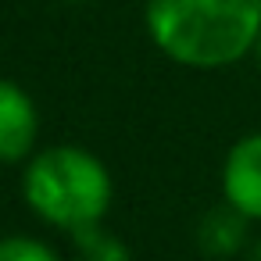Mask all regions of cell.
Instances as JSON below:
<instances>
[{
  "label": "cell",
  "instance_id": "10",
  "mask_svg": "<svg viewBox=\"0 0 261 261\" xmlns=\"http://www.w3.org/2000/svg\"><path fill=\"white\" fill-rule=\"evenodd\" d=\"M65 4H86V0H65Z\"/></svg>",
  "mask_w": 261,
  "mask_h": 261
},
{
  "label": "cell",
  "instance_id": "9",
  "mask_svg": "<svg viewBox=\"0 0 261 261\" xmlns=\"http://www.w3.org/2000/svg\"><path fill=\"white\" fill-rule=\"evenodd\" d=\"M250 261H261V243H254V250H250Z\"/></svg>",
  "mask_w": 261,
  "mask_h": 261
},
{
  "label": "cell",
  "instance_id": "5",
  "mask_svg": "<svg viewBox=\"0 0 261 261\" xmlns=\"http://www.w3.org/2000/svg\"><path fill=\"white\" fill-rule=\"evenodd\" d=\"M247 225H250V222L222 200L215 211L204 215V222H200V229H197V243H200V250L211 254V257H232V254H240L243 243H247Z\"/></svg>",
  "mask_w": 261,
  "mask_h": 261
},
{
  "label": "cell",
  "instance_id": "3",
  "mask_svg": "<svg viewBox=\"0 0 261 261\" xmlns=\"http://www.w3.org/2000/svg\"><path fill=\"white\" fill-rule=\"evenodd\" d=\"M222 200L247 222H261V129L229 147L222 161Z\"/></svg>",
  "mask_w": 261,
  "mask_h": 261
},
{
  "label": "cell",
  "instance_id": "8",
  "mask_svg": "<svg viewBox=\"0 0 261 261\" xmlns=\"http://www.w3.org/2000/svg\"><path fill=\"white\" fill-rule=\"evenodd\" d=\"M250 58L257 61V68H261V33H257V40H254V50H250Z\"/></svg>",
  "mask_w": 261,
  "mask_h": 261
},
{
  "label": "cell",
  "instance_id": "1",
  "mask_svg": "<svg viewBox=\"0 0 261 261\" xmlns=\"http://www.w3.org/2000/svg\"><path fill=\"white\" fill-rule=\"evenodd\" d=\"M143 22L168 61L215 72L250 58L261 33V0H147Z\"/></svg>",
  "mask_w": 261,
  "mask_h": 261
},
{
  "label": "cell",
  "instance_id": "7",
  "mask_svg": "<svg viewBox=\"0 0 261 261\" xmlns=\"http://www.w3.org/2000/svg\"><path fill=\"white\" fill-rule=\"evenodd\" d=\"M0 261H61V254L36 236H0Z\"/></svg>",
  "mask_w": 261,
  "mask_h": 261
},
{
  "label": "cell",
  "instance_id": "4",
  "mask_svg": "<svg viewBox=\"0 0 261 261\" xmlns=\"http://www.w3.org/2000/svg\"><path fill=\"white\" fill-rule=\"evenodd\" d=\"M36 136H40V115L33 97L15 79H0V165L33 158Z\"/></svg>",
  "mask_w": 261,
  "mask_h": 261
},
{
  "label": "cell",
  "instance_id": "6",
  "mask_svg": "<svg viewBox=\"0 0 261 261\" xmlns=\"http://www.w3.org/2000/svg\"><path fill=\"white\" fill-rule=\"evenodd\" d=\"M72 240H75L79 261H133L129 247L118 236H111L108 229H100V225L79 229V232H72Z\"/></svg>",
  "mask_w": 261,
  "mask_h": 261
},
{
  "label": "cell",
  "instance_id": "2",
  "mask_svg": "<svg viewBox=\"0 0 261 261\" xmlns=\"http://www.w3.org/2000/svg\"><path fill=\"white\" fill-rule=\"evenodd\" d=\"M111 193L108 165L75 143L36 150L22 172V197L33 215L65 232L100 225L111 207Z\"/></svg>",
  "mask_w": 261,
  "mask_h": 261
}]
</instances>
